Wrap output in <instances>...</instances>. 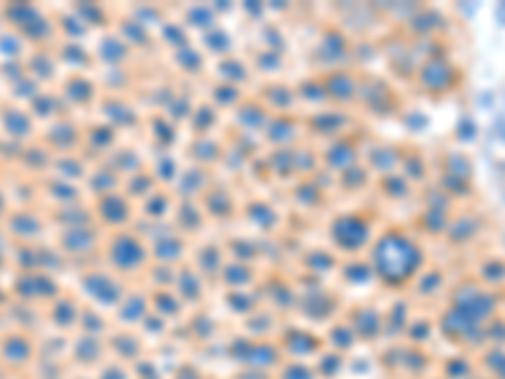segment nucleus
<instances>
[{
    "label": "nucleus",
    "mask_w": 505,
    "mask_h": 379,
    "mask_svg": "<svg viewBox=\"0 0 505 379\" xmlns=\"http://www.w3.org/2000/svg\"><path fill=\"white\" fill-rule=\"evenodd\" d=\"M372 261H374V270L379 273L381 281H387V284H402V281H407L417 270L419 261H422V253H419L417 243H412L404 233L389 230L374 246Z\"/></svg>",
    "instance_id": "nucleus-1"
},
{
    "label": "nucleus",
    "mask_w": 505,
    "mask_h": 379,
    "mask_svg": "<svg viewBox=\"0 0 505 379\" xmlns=\"http://www.w3.org/2000/svg\"><path fill=\"white\" fill-rule=\"evenodd\" d=\"M109 258L119 270H134L140 268L144 261V246L140 238L132 233H117L109 243Z\"/></svg>",
    "instance_id": "nucleus-2"
},
{
    "label": "nucleus",
    "mask_w": 505,
    "mask_h": 379,
    "mask_svg": "<svg viewBox=\"0 0 505 379\" xmlns=\"http://www.w3.org/2000/svg\"><path fill=\"white\" fill-rule=\"evenodd\" d=\"M331 238L339 248L344 250H359L366 241H369V225L356 215H346L339 218L331 228Z\"/></svg>",
    "instance_id": "nucleus-3"
},
{
    "label": "nucleus",
    "mask_w": 505,
    "mask_h": 379,
    "mask_svg": "<svg viewBox=\"0 0 505 379\" xmlns=\"http://www.w3.org/2000/svg\"><path fill=\"white\" fill-rule=\"evenodd\" d=\"M422 84L432 91H442V89L452 86V68L445 61H430L422 68Z\"/></svg>",
    "instance_id": "nucleus-4"
},
{
    "label": "nucleus",
    "mask_w": 505,
    "mask_h": 379,
    "mask_svg": "<svg viewBox=\"0 0 505 379\" xmlns=\"http://www.w3.org/2000/svg\"><path fill=\"white\" fill-rule=\"evenodd\" d=\"M323 91H326V96H334L336 102H349L356 94V79L349 73H334L323 84Z\"/></svg>",
    "instance_id": "nucleus-5"
},
{
    "label": "nucleus",
    "mask_w": 505,
    "mask_h": 379,
    "mask_svg": "<svg viewBox=\"0 0 505 379\" xmlns=\"http://www.w3.org/2000/svg\"><path fill=\"white\" fill-rule=\"evenodd\" d=\"M354 160H356V152H354V147L349 142H336V145L329 149V167L334 169H349L354 167Z\"/></svg>",
    "instance_id": "nucleus-6"
},
{
    "label": "nucleus",
    "mask_w": 505,
    "mask_h": 379,
    "mask_svg": "<svg viewBox=\"0 0 505 379\" xmlns=\"http://www.w3.org/2000/svg\"><path fill=\"white\" fill-rule=\"evenodd\" d=\"M104 210V218L109 220L111 225H122L126 218H129V205H126V200H122V197H106L102 205Z\"/></svg>",
    "instance_id": "nucleus-7"
},
{
    "label": "nucleus",
    "mask_w": 505,
    "mask_h": 379,
    "mask_svg": "<svg viewBox=\"0 0 505 379\" xmlns=\"http://www.w3.org/2000/svg\"><path fill=\"white\" fill-rule=\"evenodd\" d=\"M293 134H296V127L291 122H276V124H271V139L276 145H288L293 139Z\"/></svg>",
    "instance_id": "nucleus-8"
},
{
    "label": "nucleus",
    "mask_w": 505,
    "mask_h": 379,
    "mask_svg": "<svg viewBox=\"0 0 505 379\" xmlns=\"http://www.w3.org/2000/svg\"><path fill=\"white\" fill-rule=\"evenodd\" d=\"M213 195L218 197L215 200V205H210V210L215 212V215H227V212L233 210L230 205H233V200L227 197V192H222V190H213Z\"/></svg>",
    "instance_id": "nucleus-9"
},
{
    "label": "nucleus",
    "mask_w": 505,
    "mask_h": 379,
    "mask_svg": "<svg viewBox=\"0 0 505 379\" xmlns=\"http://www.w3.org/2000/svg\"><path fill=\"white\" fill-rule=\"evenodd\" d=\"M291 99H293L291 89L280 86V84H276V86L271 89V102L276 104V107H288V104H291Z\"/></svg>",
    "instance_id": "nucleus-10"
},
{
    "label": "nucleus",
    "mask_w": 505,
    "mask_h": 379,
    "mask_svg": "<svg viewBox=\"0 0 505 379\" xmlns=\"http://www.w3.org/2000/svg\"><path fill=\"white\" fill-rule=\"evenodd\" d=\"M190 21H198L195 26H210L213 23V10L210 8H192Z\"/></svg>",
    "instance_id": "nucleus-11"
}]
</instances>
